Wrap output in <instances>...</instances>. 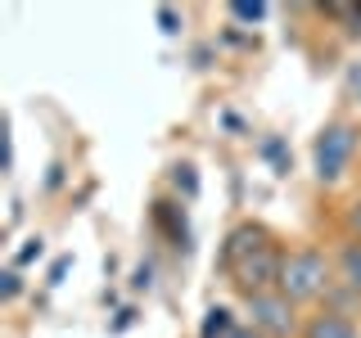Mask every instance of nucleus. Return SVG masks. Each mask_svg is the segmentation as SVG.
<instances>
[{
  "label": "nucleus",
  "instance_id": "obj_15",
  "mask_svg": "<svg viewBox=\"0 0 361 338\" xmlns=\"http://www.w3.org/2000/svg\"><path fill=\"white\" fill-rule=\"evenodd\" d=\"M41 253H45V239L37 234V239H27V244H23L18 253H14V266H32V262H37Z\"/></svg>",
  "mask_w": 361,
  "mask_h": 338
},
{
  "label": "nucleus",
  "instance_id": "obj_6",
  "mask_svg": "<svg viewBox=\"0 0 361 338\" xmlns=\"http://www.w3.org/2000/svg\"><path fill=\"white\" fill-rule=\"evenodd\" d=\"M154 225L158 230L167 234V239H172L180 253H190V221H185V208H180V203H172V199H158L154 203Z\"/></svg>",
  "mask_w": 361,
  "mask_h": 338
},
{
  "label": "nucleus",
  "instance_id": "obj_8",
  "mask_svg": "<svg viewBox=\"0 0 361 338\" xmlns=\"http://www.w3.org/2000/svg\"><path fill=\"white\" fill-rule=\"evenodd\" d=\"M334 270H338V284L353 289L361 298V239H348L343 248L334 253Z\"/></svg>",
  "mask_w": 361,
  "mask_h": 338
},
{
  "label": "nucleus",
  "instance_id": "obj_13",
  "mask_svg": "<svg viewBox=\"0 0 361 338\" xmlns=\"http://www.w3.org/2000/svg\"><path fill=\"white\" fill-rule=\"evenodd\" d=\"M231 18H240V23H262V18H267V5H257V0H235V5H231Z\"/></svg>",
  "mask_w": 361,
  "mask_h": 338
},
{
  "label": "nucleus",
  "instance_id": "obj_17",
  "mask_svg": "<svg viewBox=\"0 0 361 338\" xmlns=\"http://www.w3.org/2000/svg\"><path fill=\"white\" fill-rule=\"evenodd\" d=\"M131 289H135V293H145V289H154V266H149V262H140V266H135V270H131Z\"/></svg>",
  "mask_w": 361,
  "mask_h": 338
},
{
  "label": "nucleus",
  "instance_id": "obj_3",
  "mask_svg": "<svg viewBox=\"0 0 361 338\" xmlns=\"http://www.w3.org/2000/svg\"><path fill=\"white\" fill-rule=\"evenodd\" d=\"M280 270H285V253H280L276 239H267L262 248H253L244 262H235L226 275H231V284L240 289L244 298H257V293H276L280 289Z\"/></svg>",
  "mask_w": 361,
  "mask_h": 338
},
{
  "label": "nucleus",
  "instance_id": "obj_18",
  "mask_svg": "<svg viewBox=\"0 0 361 338\" xmlns=\"http://www.w3.org/2000/svg\"><path fill=\"white\" fill-rule=\"evenodd\" d=\"M68 266H73V257H54V266L45 270V284L59 289V284H63V275H68Z\"/></svg>",
  "mask_w": 361,
  "mask_h": 338
},
{
  "label": "nucleus",
  "instance_id": "obj_22",
  "mask_svg": "<svg viewBox=\"0 0 361 338\" xmlns=\"http://www.w3.org/2000/svg\"><path fill=\"white\" fill-rule=\"evenodd\" d=\"M63 180V163H50V176H45V189H59Z\"/></svg>",
  "mask_w": 361,
  "mask_h": 338
},
{
  "label": "nucleus",
  "instance_id": "obj_1",
  "mask_svg": "<svg viewBox=\"0 0 361 338\" xmlns=\"http://www.w3.org/2000/svg\"><path fill=\"white\" fill-rule=\"evenodd\" d=\"M330 257L321 253V248H293V253H285V270H280V293L298 307V302H312L321 298L325 289L334 284L330 280Z\"/></svg>",
  "mask_w": 361,
  "mask_h": 338
},
{
  "label": "nucleus",
  "instance_id": "obj_21",
  "mask_svg": "<svg viewBox=\"0 0 361 338\" xmlns=\"http://www.w3.org/2000/svg\"><path fill=\"white\" fill-rule=\"evenodd\" d=\"M343 82H348V95H357V99H361V63L348 68V77H343Z\"/></svg>",
  "mask_w": 361,
  "mask_h": 338
},
{
  "label": "nucleus",
  "instance_id": "obj_5",
  "mask_svg": "<svg viewBox=\"0 0 361 338\" xmlns=\"http://www.w3.org/2000/svg\"><path fill=\"white\" fill-rule=\"evenodd\" d=\"M267 239H271V234H267L257 221H240V225H231V230H226V239H221V248H217V266H221V270H231L235 262H244V257L253 253V248H262Z\"/></svg>",
  "mask_w": 361,
  "mask_h": 338
},
{
  "label": "nucleus",
  "instance_id": "obj_11",
  "mask_svg": "<svg viewBox=\"0 0 361 338\" xmlns=\"http://www.w3.org/2000/svg\"><path fill=\"white\" fill-rule=\"evenodd\" d=\"M325 14L338 18V23H348V27H343L348 37H361V5H330Z\"/></svg>",
  "mask_w": 361,
  "mask_h": 338
},
{
  "label": "nucleus",
  "instance_id": "obj_12",
  "mask_svg": "<svg viewBox=\"0 0 361 338\" xmlns=\"http://www.w3.org/2000/svg\"><path fill=\"white\" fill-rule=\"evenodd\" d=\"M172 185H176L185 199H195V194H199V176H195V167H190V163H176V167H172Z\"/></svg>",
  "mask_w": 361,
  "mask_h": 338
},
{
  "label": "nucleus",
  "instance_id": "obj_23",
  "mask_svg": "<svg viewBox=\"0 0 361 338\" xmlns=\"http://www.w3.org/2000/svg\"><path fill=\"white\" fill-rule=\"evenodd\" d=\"M226 338H262V334H257V330H253V325H235V330H231V334H226Z\"/></svg>",
  "mask_w": 361,
  "mask_h": 338
},
{
  "label": "nucleus",
  "instance_id": "obj_4",
  "mask_svg": "<svg viewBox=\"0 0 361 338\" xmlns=\"http://www.w3.org/2000/svg\"><path fill=\"white\" fill-rule=\"evenodd\" d=\"M244 307H248V325H253L262 338H293V334H302L298 311H293V302L280 289L276 293H257V298H244Z\"/></svg>",
  "mask_w": 361,
  "mask_h": 338
},
{
  "label": "nucleus",
  "instance_id": "obj_19",
  "mask_svg": "<svg viewBox=\"0 0 361 338\" xmlns=\"http://www.w3.org/2000/svg\"><path fill=\"white\" fill-rule=\"evenodd\" d=\"M343 221H348V230H353V239H361V194L348 203V212H343Z\"/></svg>",
  "mask_w": 361,
  "mask_h": 338
},
{
  "label": "nucleus",
  "instance_id": "obj_2",
  "mask_svg": "<svg viewBox=\"0 0 361 338\" xmlns=\"http://www.w3.org/2000/svg\"><path fill=\"white\" fill-rule=\"evenodd\" d=\"M361 144V131L353 127V122H330V127L316 131L312 140V167H316V180L321 185H334V180H343L348 163H353Z\"/></svg>",
  "mask_w": 361,
  "mask_h": 338
},
{
  "label": "nucleus",
  "instance_id": "obj_7",
  "mask_svg": "<svg viewBox=\"0 0 361 338\" xmlns=\"http://www.w3.org/2000/svg\"><path fill=\"white\" fill-rule=\"evenodd\" d=\"M302 338H361L357 334V325H353V315H343V311H316L307 325H302Z\"/></svg>",
  "mask_w": 361,
  "mask_h": 338
},
{
  "label": "nucleus",
  "instance_id": "obj_20",
  "mask_svg": "<svg viewBox=\"0 0 361 338\" xmlns=\"http://www.w3.org/2000/svg\"><path fill=\"white\" fill-rule=\"evenodd\" d=\"M135 315H140V311H135V307H122V311H118V320L109 325V334H127L131 325H135Z\"/></svg>",
  "mask_w": 361,
  "mask_h": 338
},
{
  "label": "nucleus",
  "instance_id": "obj_10",
  "mask_svg": "<svg viewBox=\"0 0 361 338\" xmlns=\"http://www.w3.org/2000/svg\"><path fill=\"white\" fill-rule=\"evenodd\" d=\"M262 158L276 167V176H289L293 158H289V149H285V140H276V135H271V140H262Z\"/></svg>",
  "mask_w": 361,
  "mask_h": 338
},
{
  "label": "nucleus",
  "instance_id": "obj_9",
  "mask_svg": "<svg viewBox=\"0 0 361 338\" xmlns=\"http://www.w3.org/2000/svg\"><path fill=\"white\" fill-rule=\"evenodd\" d=\"M231 330H235V311L231 307H208V311H203L199 338H226Z\"/></svg>",
  "mask_w": 361,
  "mask_h": 338
},
{
  "label": "nucleus",
  "instance_id": "obj_16",
  "mask_svg": "<svg viewBox=\"0 0 361 338\" xmlns=\"http://www.w3.org/2000/svg\"><path fill=\"white\" fill-rule=\"evenodd\" d=\"M158 27H163V37H176V32H180V14H176V9L172 5H158Z\"/></svg>",
  "mask_w": 361,
  "mask_h": 338
},
{
  "label": "nucleus",
  "instance_id": "obj_14",
  "mask_svg": "<svg viewBox=\"0 0 361 338\" xmlns=\"http://www.w3.org/2000/svg\"><path fill=\"white\" fill-rule=\"evenodd\" d=\"M18 293H23V275H18V266H9L5 275H0V298H5V302H14Z\"/></svg>",
  "mask_w": 361,
  "mask_h": 338
}]
</instances>
